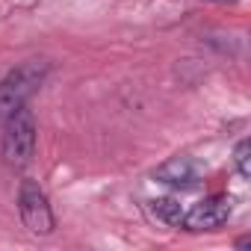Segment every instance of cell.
<instances>
[{
	"mask_svg": "<svg viewBox=\"0 0 251 251\" xmlns=\"http://www.w3.org/2000/svg\"><path fill=\"white\" fill-rule=\"evenodd\" d=\"M154 180L175 189H195L201 183V166L192 157H172L154 172Z\"/></svg>",
	"mask_w": 251,
	"mask_h": 251,
	"instance_id": "obj_5",
	"label": "cell"
},
{
	"mask_svg": "<svg viewBox=\"0 0 251 251\" xmlns=\"http://www.w3.org/2000/svg\"><path fill=\"white\" fill-rule=\"evenodd\" d=\"M230 198L227 195H210L204 201H198L192 210H183V219H180V227L192 230V233H201V230H216L222 227L227 219H230Z\"/></svg>",
	"mask_w": 251,
	"mask_h": 251,
	"instance_id": "obj_4",
	"label": "cell"
},
{
	"mask_svg": "<svg viewBox=\"0 0 251 251\" xmlns=\"http://www.w3.org/2000/svg\"><path fill=\"white\" fill-rule=\"evenodd\" d=\"M36 154V118L27 106L15 109L3 118V139H0V157L15 172L27 169Z\"/></svg>",
	"mask_w": 251,
	"mask_h": 251,
	"instance_id": "obj_1",
	"label": "cell"
},
{
	"mask_svg": "<svg viewBox=\"0 0 251 251\" xmlns=\"http://www.w3.org/2000/svg\"><path fill=\"white\" fill-rule=\"evenodd\" d=\"M233 166H236V172H239V177H251V142L248 139H242V142H236V148H233Z\"/></svg>",
	"mask_w": 251,
	"mask_h": 251,
	"instance_id": "obj_7",
	"label": "cell"
},
{
	"mask_svg": "<svg viewBox=\"0 0 251 251\" xmlns=\"http://www.w3.org/2000/svg\"><path fill=\"white\" fill-rule=\"evenodd\" d=\"M18 213H21V222H24V227L30 233L48 236L56 227V219H53V210L48 204L45 189L36 180H30V177L21 180V189H18Z\"/></svg>",
	"mask_w": 251,
	"mask_h": 251,
	"instance_id": "obj_3",
	"label": "cell"
},
{
	"mask_svg": "<svg viewBox=\"0 0 251 251\" xmlns=\"http://www.w3.org/2000/svg\"><path fill=\"white\" fill-rule=\"evenodd\" d=\"M148 207H151V213H154L160 222H166L169 227H180V219H183L180 201H175V198H154V201H148Z\"/></svg>",
	"mask_w": 251,
	"mask_h": 251,
	"instance_id": "obj_6",
	"label": "cell"
},
{
	"mask_svg": "<svg viewBox=\"0 0 251 251\" xmlns=\"http://www.w3.org/2000/svg\"><path fill=\"white\" fill-rule=\"evenodd\" d=\"M219 3H225V0H219Z\"/></svg>",
	"mask_w": 251,
	"mask_h": 251,
	"instance_id": "obj_8",
	"label": "cell"
},
{
	"mask_svg": "<svg viewBox=\"0 0 251 251\" xmlns=\"http://www.w3.org/2000/svg\"><path fill=\"white\" fill-rule=\"evenodd\" d=\"M50 65L42 59H30L18 68H12L3 80H0V121L9 118L15 109L27 106V100L39 92V86L45 83Z\"/></svg>",
	"mask_w": 251,
	"mask_h": 251,
	"instance_id": "obj_2",
	"label": "cell"
}]
</instances>
